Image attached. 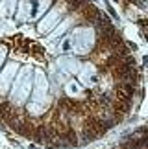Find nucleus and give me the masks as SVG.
Masks as SVG:
<instances>
[{
  "mask_svg": "<svg viewBox=\"0 0 148 149\" xmlns=\"http://www.w3.org/2000/svg\"><path fill=\"white\" fill-rule=\"evenodd\" d=\"M72 24V19H65L63 22H61V24L58 26V28H56V31L52 33V35H50L48 39H50V41H54V39H58L59 35H63V33H65V30H67V28H69Z\"/></svg>",
  "mask_w": 148,
  "mask_h": 149,
  "instance_id": "nucleus-10",
  "label": "nucleus"
},
{
  "mask_svg": "<svg viewBox=\"0 0 148 149\" xmlns=\"http://www.w3.org/2000/svg\"><path fill=\"white\" fill-rule=\"evenodd\" d=\"M93 44H94L93 30L78 28L59 42V52H63V54H87Z\"/></svg>",
  "mask_w": 148,
  "mask_h": 149,
  "instance_id": "nucleus-2",
  "label": "nucleus"
},
{
  "mask_svg": "<svg viewBox=\"0 0 148 149\" xmlns=\"http://www.w3.org/2000/svg\"><path fill=\"white\" fill-rule=\"evenodd\" d=\"M17 70H19V63H15V61L8 63V66L2 70V74H0V96H4L9 90L11 83H13V79H15Z\"/></svg>",
  "mask_w": 148,
  "mask_h": 149,
  "instance_id": "nucleus-4",
  "label": "nucleus"
},
{
  "mask_svg": "<svg viewBox=\"0 0 148 149\" xmlns=\"http://www.w3.org/2000/svg\"><path fill=\"white\" fill-rule=\"evenodd\" d=\"M17 0H2L0 2V17H9L15 11Z\"/></svg>",
  "mask_w": 148,
  "mask_h": 149,
  "instance_id": "nucleus-8",
  "label": "nucleus"
},
{
  "mask_svg": "<svg viewBox=\"0 0 148 149\" xmlns=\"http://www.w3.org/2000/svg\"><path fill=\"white\" fill-rule=\"evenodd\" d=\"M65 90H67V94L70 96V98H80L83 92H82V87L76 83V81H69L67 83V87H65Z\"/></svg>",
  "mask_w": 148,
  "mask_h": 149,
  "instance_id": "nucleus-9",
  "label": "nucleus"
},
{
  "mask_svg": "<svg viewBox=\"0 0 148 149\" xmlns=\"http://www.w3.org/2000/svg\"><path fill=\"white\" fill-rule=\"evenodd\" d=\"M32 87H33V68L32 66H22L19 76L15 79V85L11 88V96L9 100L13 105H22L32 94Z\"/></svg>",
  "mask_w": 148,
  "mask_h": 149,
  "instance_id": "nucleus-3",
  "label": "nucleus"
},
{
  "mask_svg": "<svg viewBox=\"0 0 148 149\" xmlns=\"http://www.w3.org/2000/svg\"><path fill=\"white\" fill-rule=\"evenodd\" d=\"M58 66H59V70H63L65 74H78L80 68H82L80 61L72 59V57H61V59H58Z\"/></svg>",
  "mask_w": 148,
  "mask_h": 149,
  "instance_id": "nucleus-7",
  "label": "nucleus"
},
{
  "mask_svg": "<svg viewBox=\"0 0 148 149\" xmlns=\"http://www.w3.org/2000/svg\"><path fill=\"white\" fill-rule=\"evenodd\" d=\"M6 55H8V50L4 46H0V66H2V63L6 61Z\"/></svg>",
  "mask_w": 148,
  "mask_h": 149,
  "instance_id": "nucleus-11",
  "label": "nucleus"
},
{
  "mask_svg": "<svg viewBox=\"0 0 148 149\" xmlns=\"http://www.w3.org/2000/svg\"><path fill=\"white\" fill-rule=\"evenodd\" d=\"M59 15H61V6H56V8L50 11V13L44 17V19L39 22V26H37V31L39 33H47L50 28H52L56 22L59 20Z\"/></svg>",
  "mask_w": 148,
  "mask_h": 149,
  "instance_id": "nucleus-6",
  "label": "nucleus"
},
{
  "mask_svg": "<svg viewBox=\"0 0 148 149\" xmlns=\"http://www.w3.org/2000/svg\"><path fill=\"white\" fill-rule=\"evenodd\" d=\"M50 103V90H48V79L44 76V72L37 70L35 79H33V87H32V100L28 103V112L33 116H39L47 111Z\"/></svg>",
  "mask_w": 148,
  "mask_h": 149,
  "instance_id": "nucleus-1",
  "label": "nucleus"
},
{
  "mask_svg": "<svg viewBox=\"0 0 148 149\" xmlns=\"http://www.w3.org/2000/svg\"><path fill=\"white\" fill-rule=\"evenodd\" d=\"M78 76H80V81H82V85H85L87 88H93L96 83H98V72H96V68L94 65H91V63H87V65H83L82 68H80V72H78Z\"/></svg>",
  "mask_w": 148,
  "mask_h": 149,
  "instance_id": "nucleus-5",
  "label": "nucleus"
}]
</instances>
